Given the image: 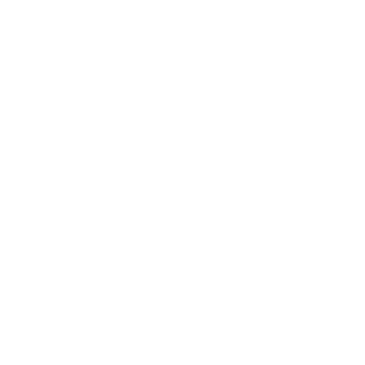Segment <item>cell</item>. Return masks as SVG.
Instances as JSON below:
<instances>
[]
</instances>
